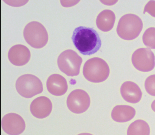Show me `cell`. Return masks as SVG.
<instances>
[{"instance_id":"3957f363","label":"cell","mask_w":155,"mask_h":135,"mask_svg":"<svg viewBox=\"0 0 155 135\" xmlns=\"http://www.w3.org/2000/svg\"><path fill=\"white\" fill-rule=\"evenodd\" d=\"M83 73L88 81L94 83L103 82L108 77L110 69L107 63L100 58L90 59L85 62Z\"/></svg>"},{"instance_id":"ffe728a7","label":"cell","mask_w":155,"mask_h":135,"mask_svg":"<svg viewBox=\"0 0 155 135\" xmlns=\"http://www.w3.org/2000/svg\"><path fill=\"white\" fill-rule=\"evenodd\" d=\"M151 108L155 112V100H154L151 104Z\"/></svg>"},{"instance_id":"8992f818","label":"cell","mask_w":155,"mask_h":135,"mask_svg":"<svg viewBox=\"0 0 155 135\" xmlns=\"http://www.w3.org/2000/svg\"><path fill=\"white\" fill-rule=\"evenodd\" d=\"M81 57L72 49L62 52L57 59L58 66L60 70L68 76L78 75L82 62Z\"/></svg>"},{"instance_id":"e0dca14e","label":"cell","mask_w":155,"mask_h":135,"mask_svg":"<svg viewBox=\"0 0 155 135\" xmlns=\"http://www.w3.org/2000/svg\"><path fill=\"white\" fill-rule=\"evenodd\" d=\"M142 41L147 47L155 49V28L151 27L147 29L142 36Z\"/></svg>"},{"instance_id":"30bf717a","label":"cell","mask_w":155,"mask_h":135,"mask_svg":"<svg viewBox=\"0 0 155 135\" xmlns=\"http://www.w3.org/2000/svg\"><path fill=\"white\" fill-rule=\"evenodd\" d=\"M52 108L51 100L44 96L38 97L35 99L30 106L31 114L35 117L39 119L48 116L51 113Z\"/></svg>"},{"instance_id":"5bb4252c","label":"cell","mask_w":155,"mask_h":135,"mask_svg":"<svg viewBox=\"0 0 155 135\" xmlns=\"http://www.w3.org/2000/svg\"><path fill=\"white\" fill-rule=\"evenodd\" d=\"M135 114L136 110L133 107L129 105H118L113 108L111 116L114 121L124 123L132 119Z\"/></svg>"},{"instance_id":"5b68a950","label":"cell","mask_w":155,"mask_h":135,"mask_svg":"<svg viewBox=\"0 0 155 135\" xmlns=\"http://www.w3.org/2000/svg\"><path fill=\"white\" fill-rule=\"evenodd\" d=\"M15 87L21 96L28 98L40 93L43 91L41 80L31 74H25L19 77L16 81Z\"/></svg>"},{"instance_id":"7a4b0ae2","label":"cell","mask_w":155,"mask_h":135,"mask_svg":"<svg viewBox=\"0 0 155 135\" xmlns=\"http://www.w3.org/2000/svg\"><path fill=\"white\" fill-rule=\"evenodd\" d=\"M143 27V23L141 19L135 14L129 13L120 18L116 31L117 35L121 39L131 40L139 35Z\"/></svg>"},{"instance_id":"7c38bea8","label":"cell","mask_w":155,"mask_h":135,"mask_svg":"<svg viewBox=\"0 0 155 135\" xmlns=\"http://www.w3.org/2000/svg\"><path fill=\"white\" fill-rule=\"evenodd\" d=\"M120 93L124 100L132 103L139 102L142 96V91L139 86L131 81H126L122 84L120 88Z\"/></svg>"},{"instance_id":"8fae6325","label":"cell","mask_w":155,"mask_h":135,"mask_svg":"<svg viewBox=\"0 0 155 135\" xmlns=\"http://www.w3.org/2000/svg\"><path fill=\"white\" fill-rule=\"evenodd\" d=\"M31 53L28 49L21 44H17L12 47L8 53L10 62L16 66L26 64L29 60Z\"/></svg>"},{"instance_id":"9c48e42d","label":"cell","mask_w":155,"mask_h":135,"mask_svg":"<svg viewBox=\"0 0 155 135\" xmlns=\"http://www.w3.org/2000/svg\"><path fill=\"white\" fill-rule=\"evenodd\" d=\"M1 125L6 133L12 135L21 134L25 127V123L22 118L14 113L5 115L2 119Z\"/></svg>"},{"instance_id":"d6986e66","label":"cell","mask_w":155,"mask_h":135,"mask_svg":"<svg viewBox=\"0 0 155 135\" xmlns=\"http://www.w3.org/2000/svg\"><path fill=\"white\" fill-rule=\"evenodd\" d=\"M146 12L155 18V1H150L146 5L143 13L144 14Z\"/></svg>"},{"instance_id":"2e32d148","label":"cell","mask_w":155,"mask_h":135,"mask_svg":"<svg viewBox=\"0 0 155 135\" xmlns=\"http://www.w3.org/2000/svg\"><path fill=\"white\" fill-rule=\"evenodd\" d=\"M127 135H149L150 128L148 123L142 120H137L132 123L127 130Z\"/></svg>"},{"instance_id":"4fadbf2b","label":"cell","mask_w":155,"mask_h":135,"mask_svg":"<svg viewBox=\"0 0 155 135\" xmlns=\"http://www.w3.org/2000/svg\"><path fill=\"white\" fill-rule=\"evenodd\" d=\"M46 87L50 93L56 96L64 94L68 89L66 79L57 74H53L48 77L46 82Z\"/></svg>"},{"instance_id":"9a60e30c","label":"cell","mask_w":155,"mask_h":135,"mask_svg":"<svg viewBox=\"0 0 155 135\" xmlns=\"http://www.w3.org/2000/svg\"><path fill=\"white\" fill-rule=\"evenodd\" d=\"M116 16L114 13L109 9L104 10L97 15L96 24L97 28L101 31L107 32L112 29L114 25Z\"/></svg>"},{"instance_id":"277c9868","label":"cell","mask_w":155,"mask_h":135,"mask_svg":"<svg viewBox=\"0 0 155 135\" xmlns=\"http://www.w3.org/2000/svg\"><path fill=\"white\" fill-rule=\"evenodd\" d=\"M23 36L26 42L36 49L43 47L48 42L46 29L43 25L37 21L31 22L26 25L24 29Z\"/></svg>"},{"instance_id":"ac0fdd59","label":"cell","mask_w":155,"mask_h":135,"mask_svg":"<svg viewBox=\"0 0 155 135\" xmlns=\"http://www.w3.org/2000/svg\"><path fill=\"white\" fill-rule=\"evenodd\" d=\"M144 86L146 91L149 94L155 96V74L150 75L146 78Z\"/></svg>"},{"instance_id":"ba28073f","label":"cell","mask_w":155,"mask_h":135,"mask_svg":"<svg viewBox=\"0 0 155 135\" xmlns=\"http://www.w3.org/2000/svg\"><path fill=\"white\" fill-rule=\"evenodd\" d=\"M90 98L88 93L81 89L72 91L68 95L67 104L68 109L72 112L80 114L86 111L90 104Z\"/></svg>"},{"instance_id":"52a82bcc","label":"cell","mask_w":155,"mask_h":135,"mask_svg":"<svg viewBox=\"0 0 155 135\" xmlns=\"http://www.w3.org/2000/svg\"><path fill=\"white\" fill-rule=\"evenodd\" d=\"M154 53L148 48H141L136 50L133 53L131 61L134 67L142 72L152 70L155 66Z\"/></svg>"},{"instance_id":"6da1fadb","label":"cell","mask_w":155,"mask_h":135,"mask_svg":"<svg viewBox=\"0 0 155 135\" xmlns=\"http://www.w3.org/2000/svg\"><path fill=\"white\" fill-rule=\"evenodd\" d=\"M71 39L76 48L84 55L94 54L101 45L98 33L92 28L82 26L77 27L73 32Z\"/></svg>"}]
</instances>
